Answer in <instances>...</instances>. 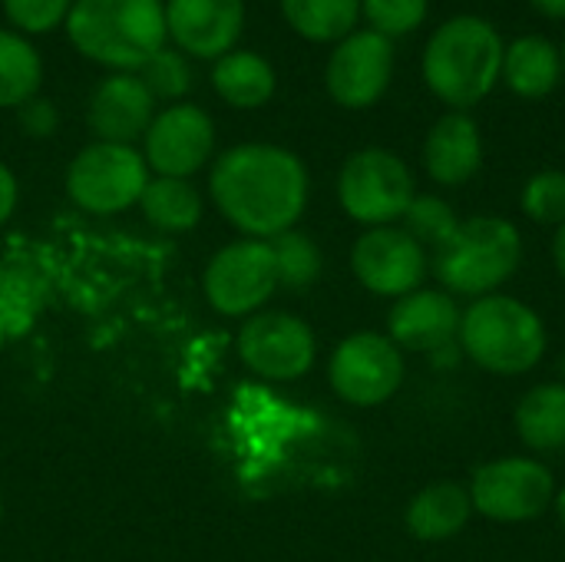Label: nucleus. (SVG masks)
I'll return each instance as SVG.
<instances>
[{
  "label": "nucleus",
  "instance_id": "33",
  "mask_svg": "<svg viewBox=\"0 0 565 562\" xmlns=\"http://www.w3.org/2000/svg\"><path fill=\"white\" fill-rule=\"evenodd\" d=\"M17 209V179L7 166H0V225L13 215Z\"/></svg>",
  "mask_w": 565,
  "mask_h": 562
},
{
  "label": "nucleus",
  "instance_id": "15",
  "mask_svg": "<svg viewBox=\"0 0 565 562\" xmlns=\"http://www.w3.org/2000/svg\"><path fill=\"white\" fill-rule=\"evenodd\" d=\"M245 30V0H166V33L179 53L218 60Z\"/></svg>",
  "mask_w": 565,
  "mask_h": 562
},
{
  "label": "nucleus",
  "instance_id": "14",
  "mask_svg": "<svg viewBox=\"0 0 565 562\" xmlns=\"http://www.w3.org/2000/svg\"><path fill=\"white\" fill-rule=\"evenodd\" d=\"M351 268L367 291L404 298L417 291L427 275V248L417 245L404 229H371L358 238L351 252Z\"/></svg>",
  "mask_w": 565,
  "mask_h": 562
},
{
  "label": "nucleus",
  "instance_id": "12",
  "mask_svg": "<svg viewBox=\"0 0 565 562\" xmlns=\"http://www.w3.org/2000/svg\"><path fill=\"white\" fill-rule=\"evenodd\" d=\"M315 331L301 318L285 311L255 315L238 335L242 361L268 381H295L308 374L315 364Z\"/></svg>",
  "mask_w": 565,
  "mask_h": 562
},
{
  "label": "nucleus",
  "instance_id": "24",
  "mask_svg": "<svg viewBox=\"0 0 565 562\" xmlns=\"http://www.w3.org/2000/svg\"><path fill=\"white\" fill-rule=\"evenodd\" d=\"M142 215L162 232H189L202 219V195L189 185V179L156 176L142 189Z\"/></svg>",
  "mask_w": 565,
  "mask_h": 562
},
{
  "label": "nucleus",
  "instance_id": "16",
  "mask_svg": "<svg viewBox=\"0 0 565 562\" xmlns=\"http://www.w3.org/2000/svg\"><path fill=\"white\" fill-rule=\"evenodd\" d=\"M460 308L454 295L437 288H417L391 308V341L407 351L440 354L460 338Z\"/></svg>",
  "mask_w": 565,
  "mask_h": 562
},
{
  "label": "nucleus",
  "instance_id": "2",
  "mask_svg": "<svg viewBox=\"0 0 565 562\" xmlns=\"http://www.w3.org/2000/svg\"><path fill=\"white\" fill-rule=\"evenodd\" d=\"M503 33L480 13H454L427 36L420 53L424 86L450 109L470 113L483 103L503 70Z\"/></svg>",
  "mask_w": 565,
  "mask_h": 562
},
{
  "label": "nucleus",
  "instance_id": "36",
  "mask_svg": "<svg viewBox=\"0 0 565 562\" xmlns=\"http://www.w3.org/2000/svg\"><path fill=\"white\" fill-rule=\"evenodd\" d=\"M553 507H556V513H559V523L565 527V487L563 490H556V500H553Z\"/></svg>",
  "mask_w": 565,
  "mask_h": 562
},
{
  "label": "nucleus",
  "instance_id": "8",
  "mask_svg": "<svg viewBox=\"0 0 565 562\" xmlns=\"http://www.w3.org/2000/svg\"><path fill=\"white\" fill-rule=\"evenodd\" d=\"M556 500V480L550 467L530 457H503L483 464L470 484V503L477 513L497 523H526L543 517Z\"/></svg>",
  "mask_w": 565,
  "mask_h": 562
},
{
  "label": "nucleus",
  "instance_id": "3",
  "mask_svg": "<svg viewBox=\"0 0 565 562\" xmlns=\"http://www.w3.org/2000/svg\"><path fill=\"white\" fill-rule=\"evenodd\" d=\"M63 26L86 60L122 73L139 70L169 40L162 0H73Z\"/></svg>",
  "mask_w": 565,
  "mask_h": 562
},
{
  "label": "nucleus",
  "instance_id": "34",
  "mask_svg": "<svg viewBox=\"0 0 565 562\" xmlns=\"http://www.w3.org/2000/svg\"><path fill=\"white\" fill-rule=\"evenodd\" d=\"M530 3L550 20H565V0H530Z\"/></svg>",
  "mask_w": 565,
  "mask_h": 562
},
{
  "label": "nucleus",
  "instance_id": "22",
  "mask_svg": "<svg viewBox=\"0 0 565 562\" xmlns=\"http://www.w3.org/2000/svg\"><path fill=\"white\" fill-rule=\"evenodd\" d=\"M516 434L530 450L565 447V384H540L516 407Z\"/></svg>",
  "mask_w": 565,
  "mask_h": 562
},
{
  "label": "nucleus",
  "instance_id": "28",
  "mask_svg": "<svg viewBox=\"0 0 565 562\" xmlns=\"http://www.w3.org/2000/svg\"><path fill=\"white\" fill-rule=\"evenodd\" d=\"M430 0H361V17L367 20V30L401 40L411 36L427 23Z\"/></svg>",
  "mask_w": 565,
  "mask_h": 562
},
{
  "label": "nucleus",
  "instance_id": "1",
  "mask_svg": "<svg viewBox=\"0 0 565 562\" xmlns=\"http://www.w3.org/2000/svg\"><path fill=\"white\" fill-rule=\"evenodd\" d=\"M218 212L248 238L271 242L295 229L308 205L305 162L271 142H242L222 152L209 179Z\"/></svg>",
  "mask_w": 565,
  "mask_h": 562
},
{
  "label": "nucleus",
  "instance_id": "23",
  "mask_svg": "<svg viewBox=\"0 0 565 562\" xmlns=\"http://www.w3.org/2000/svg\"><path fill=\"white\" fill-rule=\"evenodd\" d=\"M288 26L311 43H341L358 30L361 0H278Z\"/></svg>",
  "mask_w": 565,
  "mask_h": 562
},
{
  "label": "nucleus",
  "instance_id": "26",
  "mask_svg": "<svg viewBox=\"0 0 565 562\" xmlns=\"http://www.w3.org/2000/svg\"><path fill=\"white\" fill-rule=\"evenodd\" d=\"M275 252V268H278V285L285 288H308L321 275V252L305 232H281L271 238Z\"/></svg>",
  "mask_w": 565,
  "mask_h": 562
},
{
  "label": "nucleus",
  "instance_id": "18",
  "mask_svg": "<svg viewBox=\"0 0 565 562\" xmlns=\"http://www.w3.org/2000/svg\"><path fill=\"white\" fill-rule=\"evenodd\" d=\"M483 166V136L470 113H444L424 139V169L437 185H463Z\"/></svg>",
  "mask_w": 565,
  "mask_h": 562
},
{
  "label": "nucleus",
  "instance_id": "13",
  "mask_svg": "<svg viewBox=\"0 0 565 562\" xmlns=\"http://www.w3.org/2000/svg\"><path fill=\"white\" fill-rule=\"evenodd\" d=\"M215 149V126L195 103H172L146 129V166L156 176L189 179Z\"/></svg>",
  "mask_w": 565,
  "mask_h": 562
},
{
  "label": "nucleus",
  "instance_id": "35",
  "mask_svg": "<svg viewBox=\"0 0 565 562\" xmlns=\"http://www.w3.org/2000/svg\"><path fill=\"white\" fill-rule=\"evenodd\" d=\"M553 258H556V268H559V275H563L565 282V225H559V232L553 238Z\"/></svg>",
  "mask_w": 565,
  "mask_h": 562
},
{
  "label": "nucleus",
  "instance_id": "37",
  "mask_svg": "<svg viewBox=\"0 0 565 562\" xmlns=\"http://www.w3.org/2000/svg\"><path fill=\"white\" fill-rule=\"evenodd\" d=\"M559 53H563V76H565V36H563V43H559Z\"/></svg>",
  "mask_w": 565,
  "mask_h": 562
},
{
  "label": "nucleus",
  "instance_id": "31",
  "mask_svg": "<svg viewBox=\"0 0 565 562\" xmlns=\"http://www.w3.org/2000/svg\"><path fill=\"white\" fill-rule=\"evenodd\" d=\"M70 7L73 0H3V13L20 33H50L66 23Z\"/></svg>",
  "mask_w": 565,
  "mask_h": 562
},
{
  "label": "nucleus",
  "instance_id": "17",
  "mask_svg": "<svg viewBox=\"0 0 565 562\" xmlns=\"http://www.w3.org/2000/svg\"><path fill=\"white\" fill-rule=\"evenodd\" d=\"M156 119V99L136 73L106 76L89 99V126L99 142L132 146Z\"/></svg>",
  "mask_w": 565,
  "mask_h": 562
},
{
  "label": "nucleus",
  "instance_id": "9",
  "mask_svg": "<svg viewBox=\"0 0 565 562\" xmlns=\"http://www.w3.org/2000/svg\"><path fill=\"white\" fill-rule=\"evenodd\" d=\"M394 63H397L394 40L367 26L354 30L341 43H334L328 56L324 66L328 96L344 109H371L391 89Z\"/></svg>",
  "mask_w": 565,
  "mask_h": 562
},
{
  "label": "nucleus",
  "instance_id": "4",
  "mask_svg": "<svg viewBox=\"0 0 565 562\" xmlns=\"http://www.w3.org/2000/svg\"><path fill=\"white\" fill-rule=\"evenodd\" d=\"M460 348L483 371L513 378L543 361L546 328L530 305L510 295H483L460 318Z\"/></svg>",
  "mask_w": 565,
  "mask_h": 562
},
{
  "label": "nucleus",
  "instance_id": "10",
  "mask_svg": "<svg viewBox=\"0 0 565 562\" xmlns=\"http://www.w3.org/2000/svg\"><path fill=\"white\" fill-rule=\"evenodd\" d=\"M205 298L215 311L238 318L262 308L278 288V268L271 242L245 238L225 245L205 268Z\"/></svg>",
  "mask_w": 565,
  "mask_h": 562
},
{
  "label": "nucleus",
  "instance_id": "30",
  "mask_svg": "<svg viewBox=\"0 0 565 562\" xmlns=\"http://www.w3.org/2000/svg\"><path fill=\"white\" fill-rule=\"evenodd\" d=\"M523 212L540 225H565L563 169H543L523 185Z\"/></svg>",
  "mask_w": 565,
  "mask_h": 562
},
{
  "label": "nucleus",
  "instance_id": "7",
  "mask_svg": "<svg viewBox=\"0 0 565 562\" xmlns=\"http://www.w3.org/2000/svg\"><path fill=\"white\" fill-rule=\"evenodd\" d=\"M146 185H149L146 156L119 142H93L66 169L70 199L93 215L126 212L132 202L142 199Z\"/></svg>",
  "mask_w": 565,
  "mask_h": 562
},
{
  "label": "nucleus",
  "instance_id": "5",
  "mask_svg": "<svg viewBox=\"0 0 565 562\" xmlns=\"http://www.w3.org/2000/svg\"><path fill=\"white\" fill-rule=\"evenodd\" d=\"M523 258V235L503 215L463 219L447 245L434 252V272L454 295H493Z\"/></svg>",
  "mask_w": 565,
  "mask_h": 562
},
{
  "label": "nucleus",
  "instance_id": "20",
  "mask_svg": "<svg viewBox=\"0 0 565 562\" xmlns=\"http://www.w3.org/2000/svg\"><path fill=\"white\" fill-rule=\"evenodd\" d=\"M215 93L235 109H258L275 96V66L255 50H228L212 66Z\"/></svg>",
  "mask_w": 565,
  "mask_h": 562
},
{
  "label": "nucleus",
  "instance_id": "21",
  "mask_svg": "<svg viewBox=\"0 0 565 562\" xmlns=\"http://www.w3.org/2000/svg\"><path fill=\"white\" fill-rule=\"evenodd\" d=\"M470 513H473L470 490H463L454 480H440V484L424 487L411 500V507H407V527H411V533L417 540L440 543V540L457 537L467 527Z\"/></svg>",
  "mask_w": 565,
  "mask_h": 562
},
{
  "label": "nucleus",
  "instance_id": "27",
  "mask_svg": "<svg viewBox=\"0 0 565 562\" xmlns=\"http://www.w3.org/2000/svg\"><path fill=\"white\" fill-rule=\"evenodd\" d=\"M460 229V219L454 212V205L440 195H414L411 209L404 212V232L417 242V245H430L434 252L440 245H447L454 238V232Z\"/></svg>",
  "mask_w": 565,
  "mask_h": 562
},
{
  "label": "nucleus",
  "instance_id": "11",
  "mask_svg": "<svg viewBox=\"0 0 565 562\" xmlns=\"http://www.w3.org/2000/svg\"><path fill=\"white\" fill-rule=\"evenodd\" d=\"M328 374L341 401L354 407H377L404 384V354L391 338L361 331L334 348Z\"/></svg>",
  "mask_w": 565,
  "mask_h": 562
},
{
  "label": "nucleus",
  "instance_id": "6",
  "mask_svg": "<svg viewBox=\"0 0 565 562\" xmlns=\"http://www.w3.org/2000/svg\"><path fill=\"white\" fill-rule=\"evenodd\" d=\"M414 195H417L414 172L391 149L367 146L348 156V162L341 166L338 199H341V209L361 225L384 229L404 219Z\"/></svg>",
  "mask_w": 565,
  "mask_h": 562
},
{
  "label": "nucleus",
  "instance_id": "25",
  "mask_svg": "<svg viewBox=\"0 0 565 562\" xmlns=\"http://www.w3.org/2000/svg\"><path fill=\"white\" fill-rule=\"evenodd\" d=\"M43 83V60L36 46L13 30H0V109H17L36 96Z\"/></svg>",
  "mask_w": 565,
  "mask_h": 562
},
{
  "label": "nucleus",
  "instance_id": "19",
  "mask_svg": "<svg viewBox=\"0 0 565 562\" xmlns=\"http://www.w3.org/2000/svg\"><path fill=\"white\" fill-rule=\"evenodd\" d=\"M500 83L520 99H546L563 83V53L543 33H520L503 46Z\"/></svg>",
  "mask_w": 565,
  "mask_h": 562
},
{
  "label": "nucleus",
  "instance_id": "32",
  "mask_svg": "<svg viewBox=\"0 0 565 562\" xmlns=\"http://www.w3.org/2000/svg\"><path fill=\"white\" fill-rule=\"evenodd\" d=\"M56 106L50 103V99H40V96H33V99H26L23 106H17V123H20V129L26 132V136H33V139H43V136H50L53 129H56Z\"/></svg>",
  "mask_w": 565,
  "mask_h": 562
},
{
  "label": "nucleus",
  "instance_id": "29",
  "mask_svg": "<svg viewBox=\"0 0 565 562\" xmlns=\"http://www.w3.org/2000/svg\"><path fill=\"white\" fill-rule=\"evenodd\" d=\"M136 76L152 93V99H179L192 86V70H189L185 56L169 46H162L152 60H146Z\"/></svg>",
  "mask_w": 565,
  "mask_h": 562
}]
</instances>
